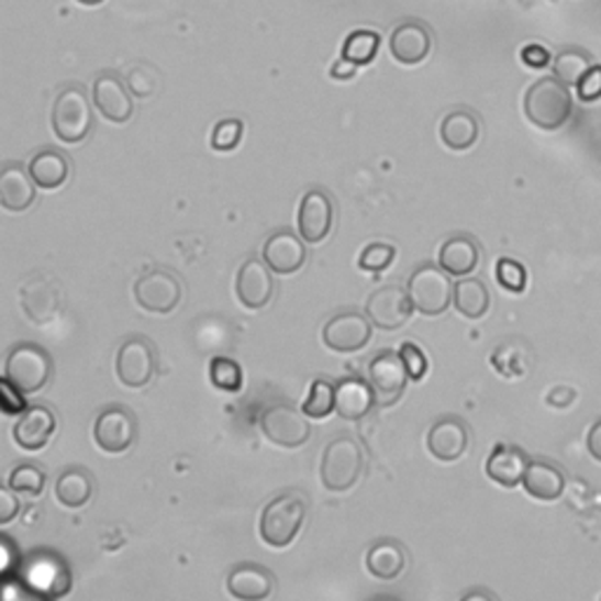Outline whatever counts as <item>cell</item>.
<instances>
[{
    "label": "cell",
    "instance_id": "1",
    "mask_svg": "<svg viewBox=\"0 0 601 601\" xmlns=\"http://www.w3.org/2000/svg\"><path fill=\"white\" fill-rule=\"evenodd\" d=\"M574 99L569 85L553 78L536 80L524 94V113L531 125H536L543 132H555L566 125L571 118Z\"/></svg>",
    "mask_w": 601,
    "mask_h": 601
},
{
    "label": "cell",
    "instance_id": "2",
    "mask_svg": "<svg viewBox=\"0 0 601 601\" xmlns=\"http://www.w3.org/2000/svg\"><path fill=\"white\" fill-rule=\"evenodd\" d=\"M308 498L299 491H287L264 508L259 534L270 547H287L299 536V531L305 522Z\"/></svg>",
    "mask_w": 601,
    "mask_h": 601
},
{
    "label": "cell",
    "instance_id": "3",
    "mask_svg": "<svg viewBox=\"0 0 601 601\" xmlns=\"http://www.w3.org/2000/svg\"><path fill=\"white\" fill-rule=\"evenodd\" d=\"M363 446L353 437H336L327 444L322 454L320 479L324 489L330 491H348L357 485L359 475H363Z\"/></svg>",
    "mask_w": 601,
    "mask_h": 601
},
{
    "label": "cell",
    "instance_id": "4",
    "mask_svg": "<svg viewBox=\"0 0 601 601\" xmlns=\"http://www.w3.org/2000/svg\"><path fill=\"white\" fill-rule=\"evenodd\" d=\"M407 289L416 311L427 318L442 315L454 303V285L449 272L433 264H423L411 272Z\"/></svg>",
    "mask_w": 601,
    "mask_h": 601
},
{
    "label": "cell",
    "instance_id": "5",
    "mask_svg": "<svg viewBox=\"0 0 601 601\" xmlns=\"http://www.w3.org/2000/svg\"><path fill=\"white\" fill-rule=\"evenodd\" d=\"M94 115L82 88H64L53 107V130L64 144H80L92 132Z\"/></svg>",
    "mask_w": 601,
    "mask_h": 601
},
{
    "label": "cell",
    "instance_id": "6",
    "mask_svg": "<svg viewBox=\"0 0 601 601\" xmlns=\"http://www.w3.org/2000/svg\"><path fill=\"white\" fill-rule=\"evenodd\" d=\"M53 374V357L36 343H16L5 359V379L22 392H38Z\"/></svg>",
    "mask_w": 601,
    "mask_h": 601
},
{
    "label": "cell",
    "instance_id": "7",
    "mask_svg": "<svg viewBox=\"0 0 601 601\" xmlns=\"http://www.w3.org/2000/svg\"><path fill=\"white\" fill-rule=\"evenodd\" d=\"M16 576L31 592L41 597H64L71 590V571L66 561L53 553H33Z\"/></svg>",
    "mask_w": 601,
    "mask_h": 601
},
{
    "label": "cell",
    "instance_id": "8",
    "mask_svg": "<svg viewBox=\"0 0 601 601\" xmlns=\"http://www.w3.org/2000/svg\"><path fill=\"white\" fill-rule=\"evenodd\" d=\"M261 433L272 444L282 446V449H299L308 439H311V423L305 419V411L297 409L294 404H272L268 407L261 419Z\"/></svg>",
    "mask_w": 601,
    "mask_h": 601
},
{
    "label": "cell",
    "instance_id": "9",
    "mask_svg": "<svg viewBox=\"0 0 601 601\" xmlns=\"http://www.w3.org/2000/svg\"><path fill=\"white\" fill-rule=\"evenodd\" d=\"M118 379L127 388H144L156 374V348L144 336H130L115 357Z\"/></svg>",
    "mask_w": 601,
    "mask_h": 601
},
{
    "label": "cell",
    "instance_id": "10",
    "mask_svg": "<svg viewBox=\"0 0 601 601\" xmlns=\"http://www.w3.org/2000/svg\"><path fill=\"white\" fill-rule=\"evenodd\" d=\"M134 299L144 311L167 315L181 301V282L169 270H151L134 282Z\"/></svg>",
    "mask_w": 601,
    "mask_h": 601
},
{
    "label": "cell",
    "instance_id": "11",
    "mask_svg": "<svg viewBox=\"0 0 601 601\" xmlns=\"http://www.w3.org/2000/svg\"><path fill=\"white\" fill-rule=\"evenodd\" d=\"M409 374L402 363V355L394 350H381L369 365V383L376 394V404L392 407L398 404L407 388Z\"/></svg>",
    "mask_w": 601,
    "mask_h": 601
},
{
    "label": "cell",
    "instance_id": "12",
    "mask_svg": "<svg viewBox=\"0 0 601 601\" xmlns=\"http://www.w3.org/2000/svg\"><path fill=\"white\" fill-rule=\"evenodd\" d=\"M411 313H414V301L409 297V289L400 285L379 287L367 301V318L386 332L404 327Z\"/></svg>",
    "mask_w": 601,
    "mask_h": 601
},
{
    "label": "cell",
    "instance_id": "13",
    "mask_svg": "<svg viewBox=\"0 0 601 601\" xmlns=\"http://www.w3.org/2000/svg\"><path fill=\"white\" fill-rule=\"evenodd\" d=\"M136 439V416L127 407H107L94 421V442L101 452L123 454Z\"/></svg>",
    "mask_w": 601,
    "mask_h": 601
},
{
    "label": "cell",
    "instance_id": "14",
    "mask_svg": "<svg viewBox=\"0 0 601 601\" xmlns=\"http://www.w3.org/2000/svg\"><path fill=\"white\" fill-rule=\"evenodd\" d=\"M324 346L334 353H357L371 341V320L355 311L334 315L322 330Z\"/></svg>",
    "mask_w": 601,
    "mask_h": 601
},
{
    "label": "cell",
    "instance_id": "15",
    "mask_svg": "<svg viewBox=\"0 0 601 601\" xmlns=\"http://www.w3.org/2000/svg\"><path fill=\"white\" fill-rule=\"evenodd\" d=\"M299 233L305 243L318 245L330 235L334 223V204L332 198L322 188H311L299 204Z\"/></svg>",
    "mask_w": 601,
    "mask_h": 601
},
{
    "label": "cell",
    "instance_id": "16",
    "mask_svg": "<svg viewBox=\"0 0 601 601\" xmlns=\"http://www.w3.org/2000/svg\"><path fill=\"white\" fill-rule=\"evenodd\" d=\"M97 111L111 123H127L134 113V101L125 82L115 74H101L92 85Z\"/></svg>",
    "mask_w": 601,
    "mask_h": 601
},
{
    "label": "cell",
    "instance_id": "17",
    "mask_svg": "<svg viewBox=\"0 0 601 601\" xmlns=\"http://www.w3.org/2000/svg\"><path fill=\"white\" fill-rule=\"evenodd\" d=\"M390 55L404 66H416L427 59L433 49V33L421 22H404L390 33Z\"/></svg>",
    "mask_w": 601,
    "mask_h": 601
},
{
    "label": "cell",
    "instance_id": "18",
    "mask_svg": "<svg viewBox=\"0 0 601 601\" xmlns=\"http://www.w3.org/2000/svg\"><path fill=\"white\" fill-rule=\"evenodd\" d=\"M272 275L266 261L259 259H247L237 270V280H235V291L237 299L245 308H252V311H259V308L268 305L272 299Z\"/></svg>",
    "mask_w": 601,
    "mask_h": 601
},
{
    "label": "cell",
    "instance_id": "19",
    "mask_svg": "<svg viewBox=\"0 0 601 601\" xmlns=\"http://www.w3.org/2000/svg\"><path fill=\"white\" fill-rule=\"evenodd\" d=\"M468 444H470L468 425L456 416L439 419L431 427V433H427V452L444 463L458 460L468 452Z\"/></svg>",
    "mask_w": 601,
    "mask_h": 601
},
{
    "label": "cell",
    "instance_id": "20",
    "mask_svg": "<svg viewBox=\"0 0 601 601\" xmlns=\"http://www.w3.org/2000/svg\"><path fill=\"white\" fill-rule=\"evenodd\" d=\"M55 427H57V419L53 414V409L36 404V407H26L20 421L14 423L12 435L22 449L38 452L49 442V437L55 435Z\"/></svg>",
    "mask_w": 601,
    "mask_h": 601
},
{
    "label": "cell",
    "instance_id": "21",
    "mask_svg": "<svg viewBox=\"0 0 601 601\" xmlns=\"http://www.w3.org/2000/svg\"><path fill=\"white\" fill-rule=\"evenodd\" d=\"M531 458L524 449L512 444H496L491 456L487 458V475L493 479L496 485L505 489H514L524 482V475L528 468Z\"/></svg>",
    "mask_w": 601,
    "mask_h": 601
},
{
    "label": "cell",
    "instance_id": "22",
    "mask_svg": "<svg viewBox=\"0 0 601 601\" xmlns=\"http://www.w3.org/2000/svg\"><path fill=\"white\" fill-rule=\"evenodd\" d=\"M301 240L289 231L272 233L264 245V261L268 268L278 275L297 272L305 264V245Z\"/></svg>",
    "mask_w": 601,
    "mask_h": 601
},
{
    "label": "cell",
    "instance_id": "23",
    "mask_svg": "<svg viewBox=\"0 0 601 601\" xmlns=\"http://www.w3.org/2000/svg\"><path fill=\"white\" fill-rule=\"evenodd\" d=\"M36 200V181L31 179L29 169L16 163H8L0 171V204L8 212H24Z\"/></svg>",
    "mask_w": 601,
    "mask_h": 601
},
{
    "label": "cell",
    "instance_id": "24",
    "mask_svg": "<svg viewBox=\"0 0 601 601\" xmlns=\"http://www.w3.org/2000/svg\"><path fill=\"white\" fill-rule=\"evenodd\" d=\"M522 487L526 489V493L531 498H536V501L553 503L561 498V493L566 489V477H564L561 468L555 466V463H549L545 458H536V460L528 463Z\"/></svg>",
    "mask_w": 601,
    "mask_h": 601
},
{
    "label": "cell",
    "instance_id": "25",
    "mask_svg": "<svg viewBox=\"0 0 601 601\" xmlns=\"http://www.w3.org/2000/svg\"><path fill=\"white\" fill-rule=\"evenodd\" d=\"M376 404L371 383L357 376H346L336 383V414L346 421L365 419Z\"/></svg>",
    "mask_w": 601,
    "mask_h": 601
},
{
    "label": "cell",
    "instance_id": "26",
    "mask_svg": "<svg viewBox=\"0 0 601 601\" xmlns=\"http://www.w3.org/2000/svg\"><path fill=\"white\" fill-rule=\"evenodd\" d=\"M272 586H275V578L266 566L252 564V561L237 564L229 574V592L235 599H245V601L268 599L272 592Z\"/></svg>",
    "mask_w": 601,
    "mask_h": 601
},
{
    "label": "cell",
    "instance_id": "27",
    "mask_svg": "<svg viewBox=\"0 0 601 601\" xmlns=\"http://www.w3.org/2000/svg\"><path fill=\"white\" fill-rule=\"evenodd\" d=\"M437 261L439 268L454 275V278H466L479 266V247L468 235H454L444 240Z\"/></svg>",
    "mask_w": 601,
    "mask_h": 601
},
{
    "label": "cell",
    "instance_id": "28",
    "mask_svg": "<svg viewBox=\"0 0 601 601\" xmlns=\"http://www.w3.org/2000/svg\"><path fill=\"white\" fill-rule=\"evenodd\" d=\"M442 144L449 151H470L479 140V120L472 111L458 109L446 113L439 127Z\"/></svg>",
    "mask_w": 601,
    "mask_h": 601
},
{
    "label": "cell",
    "instance_id": "29",
    "mask_svg": "<svg viewBox=\"0 0 601 601\" xmlns=\"http://www.w3.org/2000/svg\"><path fill=\"white\" fill-rule=\"evenodd\" d=\"M404 564H407L404 547L398 541H392V538L376 541L369 553H367L369 574L374 578L386 580V582L398 578L404 571Z\"/></svg>",
    "mask_w": 601,
    "mask_h": 601
},
{
    "label": "cell",
    "instance_id": "30",
    "mask_svg": "<svg viewBox=\"0 0 601 601\" xmlns=\"http://www.w3.org/2000/svg\"><path fill=\"white\" fill-rule=\"evenodd\" d=\"M29 175L43 191H55L68 179V160L59 151L43 148L29 163Z\"/></svg>",
    "mask_w": 601,
    "mask_h": 601
},
{
    "label": "cell",
    "instance_id": "31",
    "mask_svg": "<svg viewBox=\"0 0 601 601\" xmlns=\"http://www.w3.org/2000/svg\"><path fill=\"white\" fill-rule=\"evenodd\" d=\"M491 294L482 280L463 278L454 282V308L468 320H482L489 313Z\"/></svg>",
    "mask_w": 601,
    "mask_h": 601
},
{
    "label": "cell",
    "instance_id": "32",
    "mask_svg": "<svg viewBox=\"0 0 601 601\" xmlns=\"http://www.w3.org/2000/svg\"><path fill=\"white\" fill-rule=\"evenodd\" d=\"M94 493V482L88 470L82 468H66L55 485V496L64 508H82Z\"/></svg>",
    "mask_w": 601,
    "mask_h": 601
},
{
    "label": "cell",
    "instance_id": "33",
    "mask_svg": "<svg viewBox=\"0 0 601 601\" xmlns=\"http://www.w3.org/2000/svg\"><path fill=\"white\" fill-rule=\"evenodd\" d=\"M491 363L496 371H501L505 379H522L531 369V353L522 341H508L501 348L493 350Z\"/></svg>",
    "mask_w": 601,
    "mask_h": 601
},
{
    "label": "cell",
    "instance_id": "34",
    "mask_svg": "<svg viewBox=\"0 0 601 601\" xmlns=\"http://www.w3.org/2000/svg\"><path fill=\"white\" fill-rule=\"evenodd\" d=\"M592 66L594 64H592V57L588 53L569 47V49H561V53L555 57L553 74L564 85L576 88V85L582 80V76H586Z\"/></svg>",
    "mask_w": 601,
    "mask_h": 601
},
{
    "label": "cell",
    "instance_id": "35",
    "mask_svg": "<svg viewBox=\"0 0 601 601\" xmlns=\"http://www.w3.org/2000/svg\"><path fill=\"white\" fill-rule=\"evenodd\" d=\"M379 47H381L379 33L369 31V29H359V31H353L346 38V43H343L341 57H346L348 62H353L357 66H365L376 59V55H379Z\"/></svg>",
    "mask_w": 601,
    "mask_h": 601
},
{
    "label": "cell",
    "instance_id": "36",
    "mask_svg": "<svg viewBox=\"0 0 601 601\" xmlns=\"http://www.w3.org/2000/svg\"><path fill=\"white\" fill-rule=\"evenodd\" d=\"M303 411L311 419H327L332 411H336V386L327 379H315L308 400L303 402Z\"/></svg>",
    "mask_w": 601,
    "mask_h": 601
},
{
    "label": "cell",
    "instance_id": "37",
    "mask_svg": "<svg viewBox=\"0 0 601 601\" xmlns=\"http://www.w3.org/2000/svg\"><path fill=\"white\" fill-rule=\"evenodd\" d=\"M210 379H212L214 388H219V390L237 392L240 388H243L245 376L235 359L216 355L210 359Z\"/></svg>",
    "mask_w": 601,
    "mask_h": 601
},
{
    "label": "cell",
    "instance_id": "38",
    "mask_svg": "<svg viewBox=\"0 0 601 601\" xmlns=\"http://www.w3.org/2000/svg\"><path fill=\"white\" fill-rule=\"evenodd\" d=\"M496 280L503 289L512 291V294H522V291L526 289L528 275L520 261L503 256V259H498V264H496Z\"/></svg>",
    "mask_w": 601,
    "mask_h": 601
},
{
    "label": "cell",
    "instance_id": "39",
    "mask_svg": "<svg viewBox=\"0 0 601 601\" xmlns=\"http://www.w3.org/2000/svg\"><path fill=\"white\" fill-rule=\"evenodd\" d=\"M10 489L16 493H31V496H41L45 489V472L36 466H16L10 475Z\"/></svg>",
    "mask_w": 601,
    "mask_h": 601
},
{
    "label": "cell",
    "instance_id": "40",
    "mask_svg": "<svg viewBox=\"0 0 601 601\" xmlns=\"http://www.w3.org/2000/svg\"><path fill=\"white\" fill-rule=\"evenodd\" d=\"M243 134H245L243 120H237V118L221 120V123L212 132V148L221 151V153L233 151L240 142H243Z\"/></svg>",
    "mask_w": 601,
    "mask_h": 601
},
{
    "label": "cell",
    "instance_id": "41",
    "mask_svg": "<svg viewBox=\"0 0 601 601\" xmlns=\"http://www.w3.org/2000/svg\"><path fill=\"white\" fill-rule=\"evenodd\" d=\"M394 254H398V249L388 243H371L359 254V268L369 272H381L394 261Z\"/></svg>",
    "mask_w": 601,
    "mask_h": 601
},
{
    "label": "cell",
    "instance_id": "42",
    "mask_svg": "<svg viewBox=\"0 0 601 601\" xmlns=\"http://www.w3.org/2000/svg\"><path fill=\"white\" fill-rule=\"evenodd\" d=\"M0 407H3L5 416H22L26 411L24 392L8 379L0 381Z\"/></svg>",
    "mask_w": 601,
    "mask_h": 601
},
{
    "label": "cell",
    "instance_id": "43",
    "mask_svg": "<svg viewBox=\"0 0 601 601\" xmlns=\"http://www.w3.org/2000/svg\"><path fill=\"white\" fill-rule=\"evenodd\" d=\"M400 355H402L409 379L421 381L427 371V357L423 355V350L416 346V343H404V346L400 348Z\"/></svg>",
    "mask_w": 601,
    "mask_h": 601
},
{
    "label": "cell",
    "instance_id": "44",
    "mask_svg": "<svg viewBox=\"0 0 601 601\" xmlns=\"http://www.w3.org/2000/svg\"><path fill=\"white\" fill-rule=\"evenodd\" d=\"M576 90L582 101L601 99V66H592L590 71L582 76V80L576 85Z\"/></svg>",
    "mask_w": 601,
    "mask_h": 601
},
{
    "label": "cell",
    "instance_id": "45",
    "mask_svg": "<svg viewBox=\"0 0 601 601\" xmlns=\"http://www.w3.org/2000/svg\"><path fill=\"white\" fill-rule=\"evenodd\" d=\"M0 555H3V559H0V574H3V578H8L12 574V569L20 571V549L14 547V543L3 536L0 538Z\"/></svg>",
    "mask_w": 601,
    "mask_h": 601
},
{
    "label": "cell",
    "instance_id": "46",
    "mask_svg": "<svg viewBox=\"0 0 601 601\" xmlns=\"http://www.w3.org/2000/svg\"><path fill=\"white\" fill-rule=\"evenodd\" d=\"M14 493H16L14 489H3V491H0V524L12 522L16 517V514H20V510H22L20 498H16Z\"/></svg>",
    "mask_w": 601,
    "mask_h": 601
},
{
    "label": "cell",
    "instance_id": "47",
    "mask_svg": "<svg viewBox=\"0 0 601 601\" xmlns=\"http://www.w3.org/2000/svg\"><path fill=\"white\" fill-rule=\"evenodd\" d=\"M522 62L531 68H543L553 62V55H549L543 45H526L522 49Z\"/></svg>",
    "mask_w": 601,
    "mask_h": 601
},
{
    "label": "cell",
    "instance_id": "48",
    "mask_svg": "<svg viewBox=\"0 0 601 601\" xmlns=\"http://www.w3.org/2000/svg\"><path fill=\"white\" fill-rule=\"evenodd\" d=\"M578 398V392L574 388H566V386H557L555 390H549L547 394V404L555 407V409H566L571 407Z\"/></svg>",
    "mask_w": 601,
    "mask_h": 601
},
{
    "label": "cell",
    "instance_id": "49",
    "mask_svg": "<svg viewBox=\"0 0 601 601\" xmlns=\"http://www.w3.org/2000/svg\"><path fill=\"white\" fill-rule=\"evenodd\" d=\"M355 74H357V64L348 62L346 57H338V62L332 66L334 80H350Z\"/></svg>",
    "mask_w": 601,
    "mask_h": 601
},
{
    "label": "cell",
    "instance_id": "50",
    "mask_svg": "<svg viewBox=\"0 0 601 601\" xmlns=\"http://www.w3.org/2000/svg\"><path fill=\"white\" fill-rule=\"evenodd\" d=\"M588 452L592 454L594 460L601 463V419L590 427V433H588Z\"/></svg>",
    "mask_w": 601,
    "mask_h": 601
},
{
    "label": "cell",
    "instance_id": "51",
    "mask_svg": "<svg viewBox=\"0 0 601 601\" xmlns=\"http://www.w3.org/2000/svg\"><path fill=\"white\" fill-rule=\"evenodd\" d=\"M463 599H496V594L487 592V590H475V592L463 594Z\"/></svg>",
    "mask_w": 601,
    "mask_h": 601
},
{
    "label": "cell",
    "instance_id": "52",
    "mask_svg": "<svg viewBox=\"0 0 601 601\" xmlns=\"http://www.w3.org/2000/svg\"><path fill=\"white\" fill-rule=\"evenodd\" d=\"M80 5H88V8H94V5H101L104 3V0H78Z\"/></svg>",
    "mask_w": 601,
    "mask_h": 601
}]
</instances>
